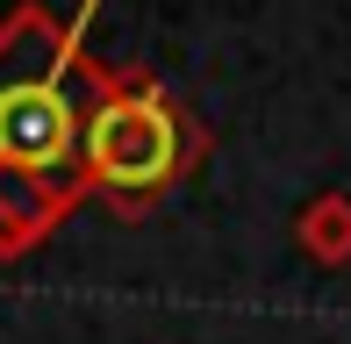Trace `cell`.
<instances>
[{"mask_svg":"<svg viewBox=\"0 0 351 344\" xmlns=\"http://www.w3.org/2000/svg\"><path fill=\"white\" fill-rule=\"evenodd\" d=\"M93 14L101 0H79L72 22H58L43 0H22L0 22V172H29L72 201H86L79 130L101 86V58H86Z\"/></svg>","mask_w":351,"mask_h":344,"instance_id":"obj_1","label":"cell"},{"mask_svg":"<svg viewBox=\"0 0 351 344\" xmlns=\"http://www.w3.org/2000/svg\"><path fill=\"white\" fill-rule=\"evenodd\" d=\"M201 158H208V130L158 72L101 65L86 130H79L86 194H101L115 215H151Z\"/></svg>","mask_w":351,"mask_h":344,"instance_id":"obj_2","label":"cell"},{"mask_svg":"<svg viewBox=\"0 0 351 344\" xmlns=\"http://www.w3.org/2000/svg\"><path fill=\"white\" fill-rule=\"evenodd\" d=\"M79 208L72 194L29 180V172H0V258H29L58 223Z\"/></svg>","mask_w":351,"mask_h":344,"instance_id":"obj_3","label":"cell"},{"mask_svg":"<svg viewBox=\"0 0 351 344\" xmlns=\"http://www.w3.org/2000/svg\"><path fill=\"white\" fill-rule=\"evenodd\" d=\"M294 251L308 265H351V194L344 186H323L294 208Z\"/></svg>","mask_w":351,"mask_h":344,"instance_id":"obj_4","label":"cell"}]
</instances>
